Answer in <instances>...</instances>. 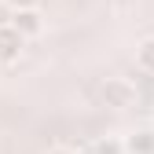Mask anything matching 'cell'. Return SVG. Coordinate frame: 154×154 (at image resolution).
I'll return each mask as SVG.
<instances>
[{"mask_svg":"<svg viewBox=\"0 0 154 154\" xmlns=\"http://www.w3.org/2000/svg\"><path fill=\"white\" fill-rule=\"evenodd\" d=\"M125 150V140H99V143H95V154H121Z\"/></svg>","mask_w":154,"mask_h":154,"instance_id":"cell-6","label":"cell"},{"mask_svg":"<svg viewBox=\"0 0 154 154\" xmlns=\"http://www.w3.org/2000/svg\"><path fill=\"white\" fill-rule=\"evenodd\" d=\"M4 4H8L11 11H18V8H37L41 0H4Z\"/></svg>","mask_w":154,"mask_h":154,"instance_id":"cell-7","label":"cell"},{"mask_svg":"<svg viewBox=\"0 0 154 154\" xmlns=\"http://www.w3.org/2000/svg\"><path fill=\"white\" fill-rule=\"evenodd\" d=\"M48 154H77V147H70V143H63V147H51Z\"/></svg>","mask_w":154,"mask_h":154,"instance_id":"cell-8","label":"cell"},{"mask_svg":"<svg viewBox=\"0 0 154 154\" xmlns=\"http://www.w3.org/2000/svg\"><path fill=\"white\" fill-rule=\"evenodd\" d=\"M125 150L128 154H154V132H132V136H125Z\"/></svg>","mask_w":154,"mask_h":154,"instance_id":"cell-4","label":"cell"},{"mask_svg":"<svg viewBox=\"0 0 154 154\" xmlns=\"http://www.w3.org/2000/svg\"><path fill=\"white\" fill-rule=\"evenodd\" d=\"M22 48H26V33H18L11 22H4V26H0V66L18 63Z\"/></svg>","mask_w":154,"mask_h":154,"instance_id":"cell-2","label":"cell"},{"mask_svg":"<svg viewBox=\"0 0 154 154\" xmlns=\"http://www.w3.org/2000/svg\"><path fill=\"white\" fill-rule=\"evenodd\" d=\"M103 103L114 106V110H125L136 103V85L128 81V77H106L103 85Z\"/></svg>","mask_w":154,"mask_h":154,"instance_id":"cell-1","label":"cell"},{"mask_svg":"<svg viewBox=\"0 0 154 154\" xmlns=\"http://www.w3.org/2000/svg\"><path fill=\"white\" fill-rule=\"evenodd\" d=\"M136 66L143 73H154V37H147V41L136 44Z\"/></svg>","mask_w":154,"mask_h":154,"instance_id":"cell-5","label":"cell"},{"mask_svg":"<svg viewBox=\"0 0 154 154\" xmlns=\"http://www.w3.org/2000/svg\"><path fill=\"white\" fill-rule=\"evenodd\" d=\"M11 26L18 33H26V37H37L44 29V15L37 8H18V11H11Z\"/></svg>","mask_w":154,"mask_h":154,"instance_id":"cell-3","label":"cell"}]
</instances>
